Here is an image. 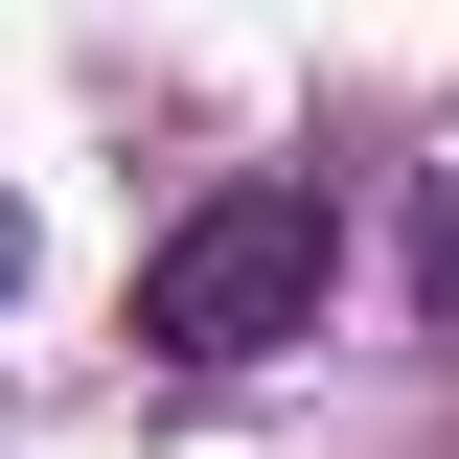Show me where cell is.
<instances>
[{
	"mask_svg": "<svg viewBox=\"0 0 459 459\" xmlns=\"http://www.w3.org/2000/svg\"><path fill=\"white\" fill-rule=\"evenodd\" d=\"M322 276H344L322 184H207V207L138 253V344H161V368H253V344L322 322Z\"/></svg>",
	"mask_w": 459,
	"mask_h": 459,
	"instance_id": "1",
	"label": "cell"
},
{
	"mask_svg": "<svg viewBox=\"0 0 459 459\" xmlns=\"http://www.w3.org/2000/svg\"><path fill=\"white\" fill-rule=\"evenodd\" d=\"M0 276H23V230H0Z\"/></svg>",
	"mask_w": 459,
	"mask_h": 459,
	"instance_id": "2",
	"label": "cell"
}]
</instances>
